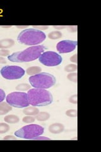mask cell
Instances as JSON below:
<instances>
[{
  "instance_id": "obj_1",
  "label": "cell",
  "mask_w": 101,
  "mask_h": 152,
  "mask_svg": "<svg viewBox=\"0 0 101 152\" xmlns=\"http://www.w3.org/2000/svg\"><path fill=\"white\" fill-rule=\"evenodd\" d=\"M46 48L44 45L33 46L28 48L22 51H18L8 56V59L12 62H29L39 58L44 53Z\"/></svg>"
},
{
  "instance_id": "obj_2",
  "label": "cell",
  "mask_w": 101,
  "mask_h": 152,
  "mask_svg": "<svg viewBox=\"0 0 101 152\" xmlns=\"http://www.w3.org/2000/svg\"><path fill=\"white\" fill-rule=\"evenodd\" d=\"M27 97L28 102L33 107L49 105L53 102L52 94L45 89H31L27 92Z\"/></svg>"
},
{
  "instance_id": "obj_3",
  "label": "cell",
  "mask_w": 101,
  "mask_h": 152,
  "mask_svg": "<svg viewBox=\"0 0 101 152\" xmlns=\"http://www.w3.org/2000/svg\"><path fill=\"white\" fill-rule=\"evenodd\" d=\"M46 38V34L36 28H27L19 33L17 37L18 42L28 46L39 45Z\"/></svg>"
},
{
  "instance_id": "obj_4",
  "label": "cell",
  "mask_w": 101,
  "mask_h": 152,
  "mask_svg": "<svg viewBox=\"0 0 101 152\" xmlns=\"http://www.w3.org/2000/svg\"><path fill=\"white\" fill-rule=\"evenodd\" d=\"M28 80L32 86L39 89H49L56 83V77L53 75L47 72H41L31 76Z\"/></svg>"
},
{
  "instance_id": "obj_5",
  "label": "cell",
  "mask_w": 101,
  "mask_h": 152,
  "mask_svg": "<svg viewBox=\"0 0 101 152\" xmlns=\"http://www.w3.org/2000/svg\"><path fill=\"white\" fill-rule=\"evenodd\" d=\"M44 132V127L37 124H30L23 126L15 132L17 137L26 140H33L42 135Z\"/></svg>"
},
{
  "instance_id": "obj_6",
  "label": "cell",
  "mask_w": 101,
  "mask_h": 152,
  "mask_svg": "<svg viewBox=\"0 0 101 152\" xmlns=\"http://www.w3.org/2000/svg\"><path fill=\"white\" fill-rule=\"evenodd\" d=\"M6 99L9 105L15 108H25L30 104L27 93L24 92H12L7 95Z\"/></svg>"
},
{
  "instance_id": "obj_7",
  "label": "cell",
  "mask_w": 101,
  "mask_h": 152,
  "mask_svg": "<svg viewBox=\"0 0 101 152\" xmlns=\"http://www.w3.org/2000/svg\"><path fill=\"white\" fill-rule=\"evenodd\" d=\"M25 70L17 65L5 66L1 70V74L3 77L8 80L21 79L25 74Z\"/></svg>"
},
{
  "instance_id": "obj_8",
  "label": "cell",
  "mask_w": 101,
  "mask_h": 152,
  "mask_svg": "<svg viewBox=\"0 0 101 152\" xmlns=\"http://www.w3.org/2000/svg\"><path fill=\"white\" fill-rule=\"evenodd\" d=\"M39 60L41 64L47 66H55L61 64L62 56L54 51H46L39 56Z\"/></svg>"
},
{
  "instance_id": "obj_9",
  "label": "cell",
  "mask_w": 101,
  "mask_h": 152,
  "mask_svg": "<svg viewBox=\"0 0 101 152\" xmlns=\"http://www.w3.org/2000/svg\"><path fill=\"white\" fill-rule=\"evenodd\" d=\"M76 41L63 40L59 42L56 45V49L60 53H68L73 51L77 46Z\"/></svg>"
},
{
  "instance_id": "obj_10",
  "label": "cell",
  "mask_w": 101,
  "mask_h": 152,
  "mask_svg": "<svg viewBox=\"0 0 101 152\" xmlns=\"http://www.w3.org/2000/svg\"><path fill=\"white\" fill-rule=\"evenodd\" d=\"M49 131L52 134H60L65 130V126L61 123H53L49 126Z\"/></svg>"
},
{
  "instance_id": "obj_11",
  "label": "cell",
  "mask_w": 101,
  "mask_h": 152,
  "mask_svg": "<svg viewBox=\"0 0 101 152\" xmlns=\"http://www.w3.org/2000/svg\"><path fill=\"white\" fill-rule=\"evenodd\" d=\"M15 45V41L9 38L0 40V49H7L11 48Z\"/></svg>"
},
{
  "instance_id": "obj_12",
  "label": "cell",
  "mask_w": 101,
  "mask_h": 152,
  "mask_svg": "<svg viewBox=\"0 0 101 152\" xmlns=\"http://www.w3.org/2000/svg\"><path fill=\"white\" fill-rule=\"evenodd\" d=\"M23 113L26 115H36L39 113V108L36 107H27L23 110Z\"/></svg>"
},
{
  "instance_id": "obj_13",
  "label": "cell",
  "mask_w": 101,
  "mask_h": 152,
  "mask_svg": "<svg viewBox=\"0 0 101 152\" xmlns=\"http://www.w3.org/2000/svg\"><path fill=\"white\" fill-rule=\"evenodd\" d=\"M12 110V107L7 103L2 102L0 103V115H3Z\"/></svg>"
},
{
  "instance_id": "obj_14",
  "label": "cell",
  "mask_w": 101,
  "mask_h": 152,
  "mask_svg": "<svg viewBox=\"0 0 101 152\" xmlns=\"http://www.w3.org/2000/svg\"><path fill=\"white\" fill-rule=\"evenodd\" d=\"M4 121L8 124H17L20 121V118L17 115L11 114V115H8L4 117Z\"/></svg>"
},
{
  "instance_id": "obj_15",
  "label": "cell",
  "mask_w": 101,
  "mask_h": 152,
  "mask_svg": "<svg viewBox=\"0 0 101 152\" xmlns=\"http://www.w3.org/2000/svg\"><path fill=\"white\" fill-rule=\"evenodd\" d=\"M42 69L38 66H32L27 69L26 73L28 75H34L41 72Z\"/></svg>"
},
{
  "instance_id": "obj_16",
  "label": "cell",
  "mask_w": 101,
  "mask_h": 152,
  "mask_svg": "<svg viewBox=\"0 0 101 152\" xmlns=\"http://www.w3.org/2000/svg\"><path fill=\"white\" fill-rule=\"evenodd\" d=\"M51 115L49 113L47 112H39V113L36 115V118L38 121L44 122L47 121L50 118Z\"/></svg>"
},
{
  "instance_id": "obj_17",
  "label": "cell",
  "mask_w": 101,
  "mask_h": 152,
  "mask_svg": "<svg viewBox=\"0 0 101 152\" xmlns=\"http://www.w3.org/2000/svg\"><path fill=\"white\" fill-rule=\"evenodd\" d=\"M62 32L59 31H54L49 32L47 35V37L51 39H58L62 37Z\"/></svg>"
},
{
  "instance_id": "obj_18",
  "label": "cell",
  "mask_w": 101,
  "mask_h": 152,
  "mask_svg": "<svg viewBox=\"0 0 101 152\" xmlns=\"http://www.w3.org/2000/svg\"><path fill=\"white\" fill-rule=\"evenodd\" d=\"M31 85L27 83H22L17 85L15 89L17 91H27L31 89Z\"/></svg>"
},
{
  "instance_id": "obj_19",
  "label": "cell",
  "mask_w": 101,
  "mask_h": 152,
  "mask_svg": "<svg viewBox=\"0 0 101 152\" xmlns=\"http://www.w3.org/2000/svg\"><path fill=\"white\" fill-rule=\"evenodd\" d=\"M10 129V127L7 123H0V134H4Z\"/></svg>"
},
{
  "instance_id": "obj_20",
  "label": "cell",
  "mask_w": 101,
  "mask_h": 152,
  "mask_svg": "<svg viewBox=\"0 0 101 152\" xmlns=\"http://www.w3.org/2000/svg\"><path fill=\"white\" fill-rule=\"evenodd\" d=\"M77 70V65L76 64H68L65 67V70L68 72H73Z\"/></svg>"
},
{
  "instance_id": "obj_21",
  "label": "cell",
  "mask_w": 101,
  "mask_h": 152,
  "mask_svg": "<svg viewBox=\"0 0 101 152\" xmlns=\"http://www.w3.org/2000/svg\"><path fill=\"white\" fill-rule=\"evenodd\" d=\"M67 79L73 83H77V73L76 72H70L67 75Z\"/></svg>"
},
{
  "instance_id": "obj_22",
  "label": "cell",
  "mask_w": 101,
  "mask_h": 152,
  "mask_svg": "<svg viewBox=\"0 0 101 152\" xmlns=\"http://www.w3.org/2000/svg\"><path fill=\"white\" fill-rule=\"evenodd\" d=\"M66 115L70 117H77V110L75 109H70L66 112Z\"/></svg>"
},
{
  "instance_id": "obj_23",
  "label": "cell",
  "mask_w": 101,
  "mask_h": 152,
  "mask_svg": "<svg viewBox=\"0 0 101 152\" xmlns=\"http://www.w3.org/2000/svg\"><path fill=\"white\" fill-rule=\"evenodd\" d=\"M36 118L32 117L31 115H27L25 117H23L22 118V121L24 123H27V124H31L32 123L35 121Z\"/></svg>"
},
{
  "instance_id": "obj_24",
  "label": "cell",
  "mask_w": 101,
  "mask_h": 152,
  "mask_svg": "<svg viewBox=\"0 0 101 152\" xmlns=\"http://www.w3.org/2000/svg\"><path fill=\"white\" fill-rule=\"evenodd\" d=\"M9 53H10V52H9V50H6V49H1L0 50V56H8L9 55Z\"/></svg>"
},
{
  "instance_id": "obj_25",
  "label": "cell",
  "mask_w": 101,
  "mask_h": 152,
  "mask_svg": "<svg viewBox=\"0 0 101 152\" xmlns=\"http://www.w3.org/2000/svg\"><path fill=\"white\" fill-rule=\"evenodd\" d=\"M69 102L73 104H77V94L72 95L69 98Z\"/></svg>"
},
{
  "instance_id": "obj_26",
  "label": "cell",
  "mask_w": 101,
  "mask_h": 152,
  "mask_svg": "<svg viewBox=\"0 0 101 152\" xmlns=\"http://www.w3.org/2000/svg\"><path fill=\"white\" fill-rule=\"evenodd\" d=\"M6 94L2 89L0 88V103L3 102V100L5 98Z\"/></svg>"
},
{
  "instance_id": "obj_27",
  "label": "cell",
  "mask_w": 101,
  "mask_h": 152,
  "mask_svg": "<svg viewBox=\"0 0 101 152\" xmlns=\"http://www.w3.org/2000/svg\"><path fill=\"white\" fill-rule=\"evenodd\" d=\"M33 28H35L36 29H38V30H40V31H42V30H46L48 28H49V26H33Z\"/></svg>"
},
{
  "instance_id": "obj_28",
  "label": "cell",
  "mask_w": 101,
  "mask_h": 152,
  "mask_svg": "<svg viewBox=\"0 0 101 152\" xmlns=\"http://www.w3.org/2000/svg\"><path fill=\"white\" fill-rule=\"evenodd\" d=\"M33 140H51V139L49 138V137H45V136H39L37 137H34V138L33 139Z\"/></svg>"
},
{
  "instance_id": "obj_29",
  "label": "cell",
  "mask_w": 101,
  "mask_h": 152,
  "mask_svg": "<svg viewBox=\"0 0 101 152\" xmlns=\"http://www.w3.org/2000/svg\"><path fill=\"white\" fill-rule=\"evenodd\" d=\"M66 28L71 32H75L77 31V27L76 26H66Z\"/></svg>"
},
{
  "instance_id": "obj_30",
  "label": "cell",
  "mask_w": 101,
  "mask_h": 152,
  "mask_svg": "<svg viewBox=\"0 0 101 152\" xmlns=\"http://www.w3.org/2000/svg\"><path fill=\"white\" fill-rule=\"evenodd\" d=\"M70 61H72L73 63L77 64V62H78L77 61V54L75 53L73 56H72L70 58Z\"/></svg>"
},
{
  "instance_id": "obj_31",
  "label": "cell",
  "mask_w": 101,
  "mask_h": 152,
  "mask_svg": "<svg viewBox=\"0 0 101 152\" xmlns=\"http://www.w3.org/2000/svg\"><path fill=\"white\" fill-rule=\"evenodd\" d=\"M3 140H17V137L15 136H12V135H8V136L4 137Z\"/></svg>"
},
{
  "instance_id": "obj_32",
  "label": "cell",
  "mask_w": 101,
  "mask_h": 152,
  "mask_svg": "<svg viewBox=\"0 0 101 152\" xmlns=\"http://www.w3.org/2000/svg\"><path fill=\"white\" fill-rule=\"evenodd\" d=\"M0 64H7L6 59L3 56H0Z\"/></svg>"
},
{
  "instance_id": "obj_33",
  "label": "cell",
  "mask_w": 101,
  "mask_h": 152,
  "mask_svg": "<svg viewBox=\"0 0 101 152\" xmlns=\"http://www.w3.org/2000/svg\"><path fill=\"white\" fill-rule=\"evenodd\" d=\"M53 27L55 28H57V29L60 30V29H62V28H66V26H54Z\"/></svg>"
},
{
  "instance_id": "obj_34",
  "label": "cell",
  "mask_w": 101,
  "mask_h": 152,
  "mask_svg": "<svg viewBox=\"0 0 101 152\" xmlns=\"http://www.w3.org/2000/svg\"><path fill=\"white\" fill-rule=\"evenodd\" d=\"M17 28H27L28 27V26H17Z\"/></svg>"
}]
</instances>
